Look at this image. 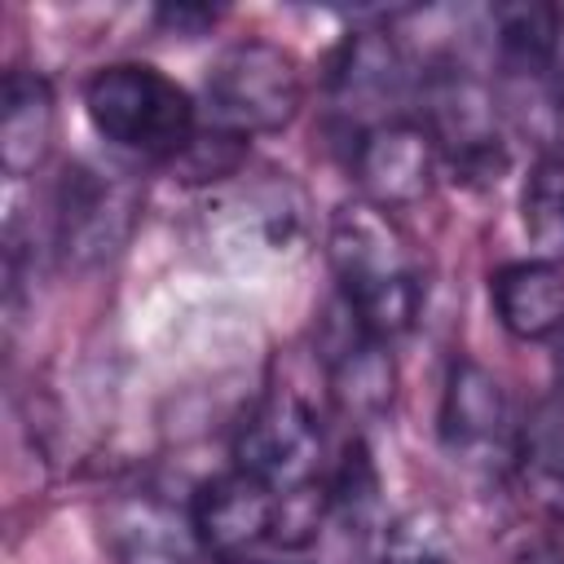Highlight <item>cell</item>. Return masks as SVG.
I'll use <instances>...</instances> for the list:
<instances>
[{
    "label": "cell",
    "instance_id": "6da1fadb",
    "mask_svg": "<svg viewBox=\"0 0 564 564\" xmlns=\"http://www.w3.org/2000/svg\"><path fill=\"white\" fill-rule=\"evenodd\" d=\"M326 260L339 282V300L370 335L392 344L419 322L427 278L410 234L392 212L366 203L361 194L344 198L326 220Z\"/></svg>",
    "mask_w": 564,
    "mask_h": 564
},
{
    "label": "cell",
    "instance_id": "7a4b0ae2",
    "mask_svg": "<svg viewBox=\"0 0 564 564\" xmlns=\"http://www.w3.org/2000/svg\"><path fill=\"white\" fill-rule=\"evenodd\" d=\"M84 110L115 150L172 163L198 137L194 97L150 62H110L88 75Z\"/></svg>",
    "mask_w": 564,
    "mask_h": 564
},
{
    "label": "cell",
    "instance_id": "3957f363",
    "mask_svg": "<svg viewBox=\"0 0 564 564\" xmlns=\"http://www.w3.org/2000/svg\"><path fill=\"white\" fill-rule=\"evenodd\" d=\"M419 101L423 123L436 137L441 167L454 172V181L471 189H489L511 167V145L502 137L498 97L494 88L454 53L432 57L419 70Z\"/></svg>",
    "mask_w": 564,
    "mask_h": 564
},
{
    "label": "cell",
    "instance_id": "277c9868",
    "mask_svg": "<svg viewBox=\"0 0 564 564\" xmlns=\"http://www.w3.org/2000/svg\"><path fill=\"white\" fill-rule=\"evenodd\" d=\"M304 106V75L291 48L247 35L229 44L203 79V115L212 132L234 141L282 132Z\"/></svg>",
    "mask_w": 564,
    "mask_h": 564
},
{
    "label": "cell",
    "instance_id": "5b68a950",
    "mask_svg": "<svg viewBox=\"0 0 564 564\" xmlns=\"http://www.w3.org/2000/svg\"><path fill=\"white\" fill-rule=\"evenodd\" d=\"M137 212V181L123 172L70 163L53 189V251L66 269H97L132 238Z\"/></svg>",
    "mask_w": 564,
    "mask_h": 564
},
{
    "label": "cell",
    "instance_id": "8992f818",
    "mask_svg": "<svg viewBox=\"0 0 564 564\" xmlns=\"http://www.w3.org/2000/svg\"><path fill=\"white\" fill-rule=\"evenodd\" d=\"M326 93H330L335 119L344 123V141H352L375 123L401 119L405 97L419 93V70L392 31L357 26L330 53Z\"/></svg>",
    "mask_w": 564,
    "mask_h": 564
},
{
    "label": "cell",
    "instance_id": "52a82bcc",
    "mask_svg": "<svg viewBox=\"0 0 564 564\" xmlns=\"http://www.w3.org/2000/svg\"><path fill=\"white\" fill-rule=\"evenodd\" d=\"M516 423L520 419L511 414V397L494 370L471 357L449 361L436 410V436L458 467L485 476L516 467Z\"/></svg>",
    "mask_w": 564,
    "mask_h": 564
},
{
    "label": "cell",
    "instance_id": "ba28073f",
    "mask_svg": "<svg viewBox=\"0 0 564 564\" xmlns=\"http://www.w3.org/2000/svg\"><path fill=\"white\" fill-rule=\"evenodd\" d=\"M322 449L326 441L313 405L291 388H273L238 427L234 467L256 476L273 494H295L317 480Z\"/></svg>",
    "mask_w": 564,
    "mask_h": 564
},
{
    "label": "cell",
    "instance_id": "9c48e42d",
    "mask_svg": "<svg viewBox=\"0 0 564 564\" xmlns=\"http://www.w3.org/2000/svg\"><path fill=\"white\" fill-rule=\"evenodd\" d=\"M348 172L357 176L366 203L383 212H401L432 194L441 172V150L423 119L401 115L348 141Z\"/></svg>",
    "mask_w": 564,
    "mask_h": 564
},
{
    "label": "cell",
    "instance_id": "30bf717a",
    "mask_svg": "<svg viewBox=\"0 0 564 564\" xmlns=\"http://www.w3.org/2000/svg\"><path fill=\"white\" fill-rule=\"evenodd\" d=\"M317 352H322V366H326V392H330L335 410L348 423L366 427V423H379L392 410V401H397L392 348H388V339L370 335L344 300L335 304L330 322L322 326Z\"/></svg>",
    "mask_w": 564,
    "mask_h": 564
},
{
    "label": "cell",
    "instance_id": "8fae6325",
    "mask_svg": "<svg viewBox=\"0 0 564 564\" xmlns=\"http://www.w3.org/2000/svg\"><path fill=\"white\" fill-rule=\"evenodd\" d=\"M101 546L115 564H216L189 507H176L150 489L115 494L101 507Z\"/></svg>",
    "mask_w": 564,
    "mask_h": 564
},
{
    "label": "cell",
    "instance_id": "7c38bea8",
    "mask_svg": "<svg viewBox=\"0 0 564 564\" xmlns=\"http://www.w3.org/2000/svg\"><path fill=\"white\" fill-rule=\"evenodd\" d=\"M278 502H282V494H273L256 476L229 467L198 485L189 516H194V529L212 560H242L260 542H273Z\"/></svg>",
    "mask_w": 564,
    "mask_h": 564
},
{
    "label": "cell",
    "instance_id": "4fadbf2b",
    "mask_svg": "<svg viewBox=\"0 0 564 564\" xmlns=\"http://www.w3.org/2000/svg\"><path fill=\"white\" fill-rule=\"evenodd\" d=\"M489 40L502 79L542 84L560 66L564 48V9L546 0H511L489 9Z\"/></svg>",
    "mask_w": 564,
    "mask_h": 564
},
{
    "label": "cell",
    "instance_id": "5bb4252c",
    "mask_svg": "<svg viewBox=\"0 0 564 564\" xmlns=\"http://www.w3.org/2000/svg\"><path fill=\"white\" fill-rule=\"evenodd\" d=\"M489 300L507 335L542 344L564 335V264L511 260L489 278Z\"/></svg>",
    "mask_w": 564,
    "mask_h": 564
},
{
    "label": "cell",
    "instance_id": "9a60e30c",
    "mask_svg": "<svg viewBox=\"0 0 564 564\" xmlns=\"http://www.w3.org/2000/svg\"><path fill=\"white\" fill-rule=\"evenodd\" d=\"M53 128H57L53 84L40 70L13 66L0 93V167L9 181L31 176L48 159Z\"/></svg>",
    "mask_w": 564,
    "mask_h": 564
},
{
    "label": "cell",
    "instance_id": "2e32d148",
    "mask_svg": "<svg viewBox=\"0 0 564 564\" xmlns=\"http://www.w3.org/2000/svg\"><path fill=\"white\" fill-rule=\"evenodd\" d=\"M516 471L538 489L564 494V397H538L516 423Z\"/></svg>",
    "mask_w": 564,
    "mask_h": 564
},
{
    "label": "cell",
    "instance_id": "e0dca14e",
    "mask_svg": "<svg viewBox=\"0 0 564 564\" xmlns=\"http://www.w3.org/2000/svg\"><path fill=\"white\" fill-rule=\"evenodd\" d=\"M520 225L538 260L564 264V154H538L520 185Z\"/></svg>",
    "mask_w": 564,
    "mask_h": 564
},
{
    "label": "cell",
    "instance_id": "ac0fdd59",
    "mask_svg": "<svg viewBox=\"0 0 564 564\" xmlns=\"http://www.w3.org/2000/svg\"><path fill=\"white\" fill-rule=\"evenodd\" d=\"M375 564H454V538L436 511H401L379 529Z\"/></svg>",
    "mask_w": 564,
    "mask_h": 564
},
{
    "label": "cell",
    "instance_id": "d6986e66",
    "mask_svg": "<svg viewBox=\"0 0 564 564\" xmlns=\"http://www.w3.org/2000/svg\"><path fill=\"white\" fill-rule=\"evenodd\" d=\"M326 498H330V516H344L352 529H361L370 511L379 507V471H375L366 436H352L344 445V458L326 485Z\"/></svg>",
    "mask_w": 564,
    "mask_h": 564
},
{
    "label": "cell",
    "instance_id": "ffe728a7",
    "mask_svg": "<svg viewBox=\"0 0 564 564\" xmlns=\"http://www.w3.org/2000/svg\"><path fill=\"white\" fill-rule=\"evenodd\" d=\"M154 18H159V26L172 31V35H198V31H207V26L216 22V9H203V4H167V9H159Z\"/></svg>",
    "mask_w": 564,
    "mask_h": 564
},
{
    "label": "cell",
    "instance_id": "44dd1931",
    "mask_svg": "<svg viewBox=\"0 0 564 564\" xmlns=\"http://www.w3.org/2000/svg\"><path fill=\"white\" fill-rule=\"evenodd\" d=\"M520 564H564V546H551V542H542V546L524 551V560H520Z\"/></svg>",
    "mask_w": 564,
    "mask_h": 564
},
{
    "label": "cell",
    "instance_id": "7402d4cb",
    "mask_svg": "<svg viewBox=\"0 0 564 564\" xmlns=\"http://www.w3.org/2000/svg\"><path fill=\"white\" fill-rule=\"evenodd\" d=\"M555 370H560V397H564V352H560V361H555Z\"/></svg>",
    "mask_w": 564,
    "mask_h": 564
},
{
    "label": "cell",
    "instance_id": "603a6c76",
    "mask_svg": "<svg viewBox=\"0 0 564 564\" xmlns=\"http://www.w3.org/2000/svg\"><path fill=\"white\" fill-rule=\"evenodd\" d=\"M560 141H564V101H560Z\"/></svg>",
    "mask_w": 564,
    "mask_h": 564
}]
</instances>
